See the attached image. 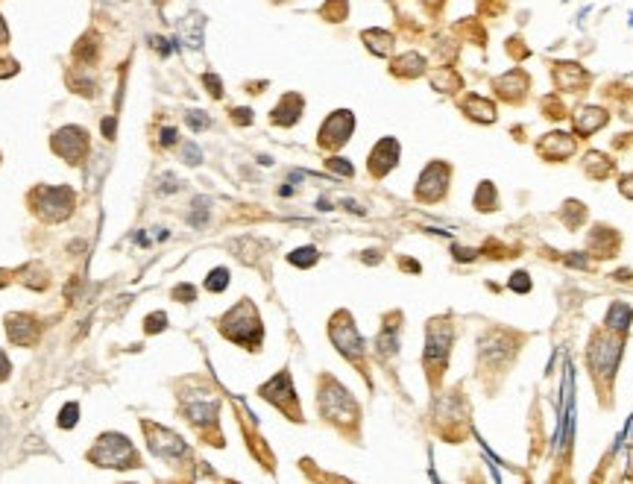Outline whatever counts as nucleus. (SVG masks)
<instances>
[{
    "label": "nucleus",
    "mask_w": 633,
    "mask_h": 484,
    "mask_svg": "<svg viewBox=\"0 0 633 484\" xmlns=\"http://www.w3.org/2000/svg\"><path fill=\"white\" fill-rule=\"evenodd\" d=\"M323 12H326V15H331L329 21H340V18H346V0H329Z\"/></svg>",
    "instance_id": "nucleus-30"
},
{
    "label": "nucleus",
    "mask_w": 633,
    "mask_h": 484,
    "mask_svg": "<svg viewBox=\"0 0 633 484\" xmlns=\"http://www.w3.org/2000/svg\"><path fill=\"white\" fill-rule=\"evenodd\" d=\"M232 117H235V124H240V127H243V124H252V112H250V109H235Z\"/></svg>",
    "instance_id": "nucleus-38"
},
{
    "label": "nucleus",
    "mask_w": 633,
    "mask_h": 484,
    "mask_svg": "<svg viewBox=\"0 0 633 484\" xmlns=\"http://www.w3.org/2000/svg\"><path fill=\"white\" fill-rule=\"evenodd\" d=\"M182 156H185V162H188V164H197V162H200V150L193 147V144H185Z\"/></svg>",
    "instance_id": "nucleus-39"
},
{
    "label": "nucleus",
    "mask_w": 633,
    "mask_h": 484,
    "mask_svg": "<svg viewBox=\"0 0 633 484\" xmlns=\"http://www.w3.org/2000/svg\"><path fill=\"white\" fill-rule=\"evenodd\" d=\"M352 130H355V117H352V112H346V109H340V112H334L326 124H323V130H320V144L323 147H340V144H346L349 141V135H352Z\"/></svg>",
    "instance_id": "nucleus-10"
},
{
    "label": "nucleus",
    "mask_w": 633,
    "mask_h": 484,
    "mask_svg": "<svg viewBox=\"0 0 633 484\" xmlns=\"http://www.w3.org/2000/svg\"><path fill=\"white\" fill-rule=\"evenodd\" d=\"M540 153H543L546 159H551V162L566 159V156L575 153V141H572L566 132H551V135H546V138L540 141Z\"/></svg>",
    "instance_id": "nucleus-15"
},
{
    "label": "nucleus",
    "mask_w": 633,
    "mask_h": 484,
    "mask_svg": "<svg viewBox=\"0 0 633 484\" xmlns=\"http://www.w3.org/2000/svg\"><path fill=\"white\" fill-rule=\"evenodd\" d=\"M103 135H106V138H115V120H112V117L103 120Z\"/></svg>",
    "instance_id": "nucleus-43"
},
{
    "label": "nucleus",
    "mask_w": 633,
    "mask_h": 484,
    "mask_svg": "<svg viewBox=\"0 0 633 484\" xmlns=\"http://www.w3.org/2000/svg\"><path fill=\"white\" fill-rule=\"evenodd\" d=\"M326 167H329V171L344 174V177H352V174H355V167H352L349 162H344V159H337V156H334V159H326Z\"/></svg>",
    "instance_id": "nucleus-31"
},
{
    "label": "nucleus",
    "mask_w": 633,
    "mask_h": 484,
    "mask_svg": "<svg viewBox=\"0 0 633 484\" xmlns=\"http://www.w3.org/2000/svg\"><path fill=\"white\" fill-rule=\"evenodd\" d=\"M630 317H633V311L627 302H613V308L607 311V326L613 332H624L630 326Z\"/></svg>",
    "instance_id": "nucleus-22"
},
{
    "label": "nucleus",
    "mask_w": 633,
    "mask_h": 484,
    "mask_svg": "<svg viewBox=\"0 0 633 484\" xmlns=\"http://www.w3.org/2000/svg\"><path fill=\"white\" fill-rule=\"evenodd\" d=\"M363 44H367L373 53L387 56V53L393 51V36L384 33V30H367V33H363Z\"/></svg>",
    "instance_id": "nucleus-21"
},
{
    "label": "nucleus",
    "mask_w": 633,
    "mask_h": 484,
    "mask_svg": "<svg viewBox=\"0 0 633 484\" xmlns=\"http://www.w3.org/2000/svg\"><path fill=\"white\" fill-rule=\"evenodd\" d=\"M261 396L270 399L273 405L279 408H287L290 411V420H299V411L294 408V387H290V376L287 373H279L276 379H270L264 387H261Z\"/></svg>",
    "instance_id": "nucleus-12"
},
{
    "label": "nucleus",
    "mask_w": 633,
    "mask_h": 484,
    "mask_svg": "<svg viewBox=\"0 0 633 484\" xmlns=\"http://www.w3.org/2000/svg\"><path fill=\"white\" fill-rule=\"evenodd\" d=\"M9 282H12L9 270H0V288H4V285H9Z\"/></svg>",
    "instance_id": "nucleus-45"
},
{
    "label": "nucleus",
    "mask_w": 633,
    "mask_h": 484,
    "mask_svg": "<svg viewBox=\"0 0 633 484\" xmlns=\"http://www.w3.org/2000/svg\"><path fill=\"white\" fill-rule=\"evenodd\" d=\"M464 109H467V115H469V117L481 120V124H490V120H496V106H493L490 100H484V97H478V94L467 97Z\"/></svg>",
    "instance_id": "nucleus-19"
},
{
    "label": "nucleus",
    "mask_w": 633,
    "mask_h": 484,
    "mask_svg": "<svg viewBox=\"0 0 633 484\" xmlns=\"http://www.w3.org/2000/svg\"><path fill=\"white\" fill-rule=\"evenodd\" d=\"M220 332L229 337V341H235V344H240V347H255L258 341H261V320H258V314H255V308H252V302H238L226 317H223V323H220Z\"/></svg>",
    "instance_id": "nucleus-1"
},
{
    "label": "nucleus",
    "mask_w": 633,
    "mask_h": 484,
    "mask_svg": "<svg viewBox=\"0 0 633 484\" xmlns=\"http://www.w3.org/2000/svg\"><path fill=\"white\" fill-rule=\"evenodd\" d=\"M176 141V130L174 127H164L161 130V144H174Z\"/></svg>",
    "instance_id": "nucleus-41"
},
{
    "label": "nucleus",
    "mask_w": 633,
    "mask_h": 484,
    "mask_svg": "<svg viewBox=\"0 0 633 484\" xmlns=\"http://www.w3.org/2000/svg\"><path fill=\"white\" fill-rule=\"evenodd\" d=\"M299 112H302V97L299 94H284L282 103L273 109V124H282V127L297 124Z\"/></svg>",
    "instance_id": "nucleus-17"
},
{
    "label": "nucleus",
    "mask_w": 633,
    "mask_h": 484,
    "mask_svg": "<svg viewBox=\"0 0 633 484\" xmlns=\"http://www.w3.org/2000/svg\"><path fill=\"white\" fill-rule=\"evenodd\" d=\"M554 77H557V85L563 88V91H580L583 85H587V70L583 68H578L575 62H563V65H557V70H554Z\"/></svg>",
    "instance_id": "nucleus-16"
},
{
    "label": "nucleus",
    "mask_w": 633,
    "mask_h": 484,
    "mask_svg": "<svg viewBox=\"0 0 633 484\" xmlns=\"http://www.w3.org/2000/svg\"><path fill=\"white\" fill-rule=\"evenodd\" d=\"M475 206H478L481 211H493V209L499 206V194H496V188H493L490 182H484V185L478 188V194H475Z\"/></svg>",
    "instance_id": "nucleus-24"
},
{
    "label": "nucleus",
    "mask_w": 633,
    "mask_h": 484,
    "mask_svg": "<svg viewBox=\"0 0 633 484\" xmlns=\"http://www.w3.org/2000/svg\"><path fill=\"white\" fill-rule=\"evenodd\" d=\"M604 124H607V112L598 106H587L575 115V132H580V135H592Z\"/></svg>",
    "instance_id": "nucleus-18"
},
{
    "label": "nucleus",
    "mask_w": 633,
    "mask_h": 484,
    "mask_svg": "<svg viewBox=\"0 0 633 484\" xmlns=\"http://www.w3.org/2000/svg\"><path fill=\"white\" fill-rule=\"evenodd\" d=\"M33 203H36V211L44 217V221H65V217L74 211V191L70 188H36L33 191Z\"/></svg>",
    "instance_id": "nucleus-3"
},
{
    "label": "nucleus",
    "mask_w": 633,
    "mask_h": 484,
    "mask_svg": "<svg viewBox=\"0 0 633 484\" xmlns=\"http://www.w3.org/2000/svg\"><path fill=\"white\" fill-rule=\"evenodd\" d=\"M287 258H290V264H299V268H311V264L316 261V250H314V247H299V250L290 253Z\"/></svg>",
    "instance_id": "nucleus-27"
},
{
    "label": "nucleus",
    "mask_w": 633,
    "mask_h": 484,
    "mask_svg": "<svg viewBox=\"0 0 633 484\" xmlns=\"http://www.w3.org/2000/svg\"><path fill=\"white\" fill-rule=\"evenodd\" d=\"M18 74V62L15 59H0V80Z\"/></svg>",
    "instance_id": "nucleus-35"
},
{
    "label": "nucleus",
    "mask_w": 633,
    "mask_h": 484,
    "mask_svg": "<svg viewBox=\"0 0 633 484\" xmlns=\"http://www.w3.org/2000/svg\"><path fill=\"white\" fill-rule=\"evenodd\" d=\"M619 188H622L624 197H630V200H633V177H624V179L619 182Z\"/></svg>",
    "instance_id": "nucleus-40"
},
{
    "label": "nucleus",
    "mask_w": 633,
    "mask_h": 484,
    "mask_svg": "<svg viewBox=\"0 0 633 484\" xmlns=\"http://www.w3.org/2000/svg\"><path fill=\"white\" fill-rule=\"evenodd\" d=\"M622 355V344L616 337H607V335H595L592 337V347H590V364L598 376H613L616 373V361Z\"/></svg>",
    "instance_id": "nucleus-4"
},
{
    "label": "nucleus",
    "mask_w": 633,
    "mask_h": 484,
    "mask_svg": "<svg viewBox=\"0 0 633 484\" xmlns=\"http://www.w3.org/2000/svg\"><path fill=\"white\" fill-rule=\"evenodd\" d=\"M208 124H211L208 115H203V112H197V109L188 112V127H191V130H206Z\"/></svg>",
    "instance_id": "nucleus-32"
},
{
    "label": "nucleus",
    "mask_w": 633,
    "mask_h": 484,
    "mask_svg": "<svg viewBox=\"0 0 633 484\" xmlns=\"http://www.w3.org/2000/svg\"><path fill=\"white\" fill-rule=\"evenodd\" d=\"M88 458L97 467H115V470L138 467V452L124 434H103L97 446L88 452Z\"/></svg>",
    "instance_id": "nucleus-2"
},
{
    "label": "nucleus",
    "mask_w": 633,
    "mask_h": 484,
    "mask_svg": "<svg viewBox=\"0 0 633 484\" xmlns=\"http://www.w3.org/2000/svg\"><path fill=\"white\" fill-rule=\"evenodd\" d=\"M449 344H452V326L446 320H431L428 335H425V361L431 367H443L446 364Z\"/></svg>",
    "instance_id": "nucleus-6"
},
{
    "label": "nucleus",
    "mask_w": 633,
    "mask_h": 484,
    "mask_svg": "<svg viewBox=\"0 0 633 484\" xmlns=\"http://www.w3.org/2000/svg\"><path fill=\"white\" fill-rule=\"evenodd\" d=\"M203 83L208 85V91H211L214 97H220V94H223V88H220V80H217L214 74H206V77H203Z\"/></svg>",
    "instance_id": "nucleus-37"
},
{
    "label": "nucleus",
    "mask_w": 633,
    "mask_h": 484,
    "mask_svg": "<svg viewBox=\"0 0 633 484\" xmlns=\"http://www.w3.org/2000/svg\"><path fill=\"white\" fill-rule=\"evenodd\" d=\"M587 171H592L595 177H604L607 171H610V162H607L604 156H598V153H590L587 156Z\"/></svg>",
    "instance_id": "nucleus-29"
},
{
    "label": "nucleus",
    "mask_w": 633,
    "mask_h": 484,
    "mask_svg": "<svg viewBox=\"0 0 633 484\" xmlns=\"http://www.w3.org/2000/svg\"><path fill=\"white\" fill-rule=\"evenodd\" d=\"M174 297H176L179 302H191V300H193V288H191V285H179V288L174 290Z\"/></svg>",
    "instance_id": "nucleus-36"
},
{
    "label": "nucleus",
    "mask_w": 633,
    "mask_h": 484,
    "mask_svg": "<svg viewBox=\"0 0 633 484\" xmlns=\"http://www.w3.org/2000/svg\"><path fill=\"white\" fill-rule=\"evenodd\" d=\"M431 83H434V88H437V91H454V88H460V80H457V74H452L449 68L437 70V74L431 77Z\"/></svg>",
    "instance_id": "nucleus-25"
},
{
    "label": "nucleus",
    "mask_w": 633,
    "mask_h": 484,
    "mask_svg": "<svg viewBox=\"0 0 633 484\" xmlns=\"http://www.w3.org/2000/svg\"><path fill=\"white\" fill-rule=\"evenodd\" d=\"M449 177H452V171L446 164H440V162H431L425 171H422V177H420V185H417V197L420 200H440L443 194H446V188H449Z\"/></svg>",
    "instance_id": "nucleus-9"
},
{
    "label": "nucleus",
    "mask_w": 633,
    "mask_h": 484,
    "mask_svg": "<svg viewBox=\"0 0 633 484\" xmlns=\"http://www.w3.org/2000/svg\"><path fill=\"white\" fill-rule=\"evenodd\" d=\"M144 428H147V434H150V449H153L159 458L174 461V458H182V455L188 452V446L182 443L179 434L167 431V428H156L153 423H144Z\"/></svg>",
    "instance_id": "nucleus-11"
},
{
    "label": "nucleus",
    "mask_w": 633,
    "mask_h": 484,
    "mask_svg": "<svg viewBox=\"0 0 633 484\" xmlns=\"http://www.w3.org/2000/svg\"><path fill=\"white\" fill-rule=\"evenodd\" d=\"M320 408H323V414H326V417L340 420V423H349V420H355V414H358V408H355L352 396H349L340 384H334V382H329V387L323 391V396H320Z\"/></svg>",
    "instance_id": "nucleus-5"
},
{
    "label": "nucleus",
    "mask_w": 633,
    "mask_h": 484,
    "mask_svg": "<svg viewBox=\"0 0 633 484\" xmlns=\"http://www.w3.org/2000/svg\"><path fill=\"white\" fill-rule=\"evenodd\" d=\"M393 70H396V74H402V77H420L425 70V59L417 56V53H405L402 59H396Z\"/></svg>",
    "instance_id": "nucleus-23"
},
{
    "label": "nucleus",
    "mask_w": 633,
    "mask_h": 484,
    "mask_svg": "<svg viewBox=\"0 0 633 484\" xmlns=\"http://www.w3.org/2000/svg\"><path fill=\"white\" fill-rule=\"evenodd\" d=\"M9 41V30H6V21L0 18V44H6Z\"/></svg>",
    "instance_id": "nucleus-44"
},
{
    "label": "nucleus",
    "mask_w": 633,
    "mask_h": 484,
    "mask_svg": "<svg viewBox=\"0 0 633 484\" xmlns=\"http://www.w3.org/2000/svg\"><path fill=\"white\" fill-rule=\"evenodd\" d=\"M77 414H80V405H77V402H68V405L62 408V414H59V426H62V428H74V426H77Z\"/></svg>",
    "instance_id": "nucleus-28"
},
{
    "label": "nucleus",
    "mask_w": 633,
    "mask_h": 484,
    "mask_svg": "<svg viewBox=\"0 0 633 484\" xmlns=\"http://www.w3.org/2000/svg\"><path fill=\"white\" fill-rule=\"evenodd\" d=\"M53 150L68 159L70 164H80L83 156L88 153V132L80 130V127H65L53 135Z\"/></svg>",
    "instance_id": "nucleus-7"
},
{
    "label": "nucleus",
    "mask_w": 633,
    "mask_h": 484,
    "mask_svg": "<svg viewBox=\"0 0 633 484\" xmlns=\"http://www.w3.org/2000/svg\"><path fill=\"white\" fill-rule=\"evenodd\" d=\"M510 288H514V290H522V294H528V290H531V279H528V273H514V279H510Z\"/></svg>",
    "instance_id": "nucleus-34"
},
{
    "label": "nucleus",
    "mask_w": 633,
    "mask_h": 484,
    "mask_svg": "<svg viewBox=\"0 0 633 484\" xmlns=\"http://www.w3.org/2000/svg\"><path fill=\"white\" fill-rule=\"evenodd\" d=\"M396 159H399V141H393V138L378 141L373 156H370V174L373 177H384L396 164Z\"/></svg>",
    "instance_id": "nucleus-14"
},
{
    "label": "nucleus",
    "mask_w": 633,
    "mask_h": 484,
    "mask_svg": "<svg viewBox=\"0 0 633 484\" xmlns=\"http://www.w3.org/2000/svg\"><path fill=\"white\" fill-rule=\"evenodd\" d=\"M329 335H331V341H334V347L344 352L346 358H361L363 355V341H361V335L355 332V326H352V320H349V314H337L334 317V323H331V329H329Z\"/></svg>",
    "instance_id": "nucleus-8"
},
{
    "label": "nucleus",
    "mask_w": 633,
    "mask_h": 484,
    "mask_svg": "<svg viewBox=\"0 0 633 484\" xmlns=\"http://www.w3.org/2000/svg\"><path fill=\"white\" fill-rule=\"evenodd\" d=\"M164 326H167V314L159 311V314H150V317H147V326H144V329H147V332L153 335V332H161Z\"/></svg>",
    "instance_id": "nucleus-33"
},
{
    "label": "nucleus",
    "mask_w": 633,
    "mask_h": 484,
    "mask_svg": "<svg viewBox=\"0 0 633 484\" xmlns=\"http://www.w3.org/2000/svg\"><path fill=\"white\" fill-rule=\"evenodd\" d=\"M179 36H182V41L188 44V47H200L203 44V18L193 12V15H188L185 21H182V27H179Z\"/></svg>",
    "instance_id": "nucleus-20"
},
{
    "label": "nucleus",
    "mask_w": 633,
    "mask_h": 484,
    "mask_svg": "<svg viewBox=\"0 0 633 484\" xmlns=\"http://www.w3.org/2000/svg\"><path fill=\"white\" fill-rule=\"evenodd\" d=\"M6 335L18 347H33L38 341V323L30 314H9L6 317Z\"/></svg>",
    "instance_id": "nucleus-13"
},
{
    "label": "nucleus",
    "mask_w": 633,
    "mask_h": 484,
    "mask_svg": "<svg viewBox=\"0 0 633 484\" xmlns=\"http://www.w3.org/2000/svg\"><path fill=\"white\" fill-rule=\"evenodd\" d=\"M226 285H229V270H226V268L211 270L208 279H206V290H211V294H220V290H223Z\"/></svg>",
    "instance_id": "nucleus-26"
},
{
    "label": "nucleus",
    "mask_w": 633,
    "mask_h": 484,
    "mask_svg": "<svg viewBox=\"0 0 633 484\" xmlns=\"http://www.w3.org/2000/svg\"><path fill=\"white\" fill-rule=\"evenodd\" d=\"M9 370H12V367H9V358H6L4 352H0V382H4V379L9 376Z\"/></svg>",
    "instance_id": "nucleus-42"
}]
</instances>
